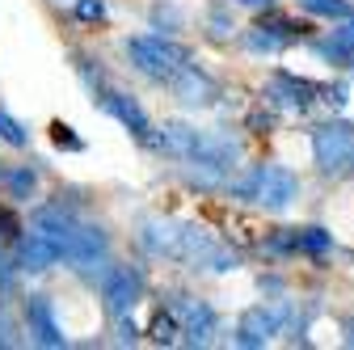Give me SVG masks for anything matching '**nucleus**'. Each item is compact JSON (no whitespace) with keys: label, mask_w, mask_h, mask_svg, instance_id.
<instances>
[{"label":"nucleus","mask_w":354,"mask_h":350,"mask_svg":"<svg viewBox=\"0 0 354 350\" xmlns=\"http://www.w3.org/2000/svg\"><path fill=\"white\" fill-rule=\"evenodd\" d=\"M140 241H144L148 253L169 257V261H182V266H190V270L228 275V270L241 266V253L228 241H219L211 228L190 224V220H144Z\"/></svg>","instance_id":"1"},{"label":"nucleus","mask_w":354,"mask_h":350,"mask_svg":"<svg viewBox=\"0 0 354 350\" xmlns=\"http://www.w3.org/2000/svg\"><path fill=\"white\" fill-rule=\"evenodd\" d=\"M228 190L241 203H253L261 211H274L279 215V211H287L299 199V178L287 165H279V160H261L249 173H241L236 182H228Z\"/></svg>","instance_id":"2"},{"label":"nucleus","mask_w":354,"mask_h":350,"mask_svg":"<svg viewBox=\"0 0 354 350\" xmlns=\"http://www.w3.org/2000/svg\"><path fill=\"white\" fill-rule=\"evenodd\" d=\"M127 59L136 64L148 80H173L190 64V51L182 47V42L165 38V34H136V38H127Z\"/></svg>","instance_id":"3"},{"label":"nucleus","mask_w":354,"mask_h":350,"mask_svg":"<svg viewBox=\"0 0 354 350\" xmlns=\"http://www.w3.org/2000/svg\"><path fill=\"white\" fill-rule=\"evenodd\" d=\"M313 160L325 178H342L354 169V122L329 118L313 127Z\"/></svg>","instance_id":"4"},{"label":"nucleus","mask_w":354,"mask_h":350,"mask_svg":"<svg viewBox=\"0 0 354 350\" xmlns=\"http://www.w3.org/2000/svg\"><path fill=\"white\" fill-rule=\"evenodd\" d=\"M144 270L140 266H110L102 275V300H106V313L110 317H127L136 304L144 300Z\"/></svg>","instance_id":"5"},{"label":"nucleus","mask_w":354,"mask_h":350,"mask_svg":"<svg viewBox=\"0 0 354 350\" xmlns=\"http://www.w3.org/2000/svg\"><path fill=\"white\" fill-rule=\"evenodd\" d=\"M283 321H287V304H253V308H245L241 321H236V346L257 350L266 342H274Z\"/></svg>","instance_id":"6"},{"label":"nucleus","mask_w":354,"mask_h":350,"mask_svg":"<svg viewBox=\"0 0 354 350\" xmlns=\"http://www.w3.org/2000/svg\"><path fill=\"white\" fill-rule=\"evenodd\" d=\"M106 257H110V237H106V228H102V224H76V232H72V241H68V253H64L68 266L80 270V275H88V270L106 266Z\"/></svg>","instance_id":"7"},{"label":"nucleus","mask_w":354,"mask_h":350,"mask_svg":"<svg viewBox=\"0 0 354 350\" xmlns=\"http://www.w3.org/2000/svg\"><path fill=\"white\" fill-rule=\"evenodd\" d=\"M266 102L304 114V110H313L321 102V84L308 80V76H295V72H274L270 84H266Z\"/></svg>","instance_id":"8"},{"label":"nucleus","mask_w":354,"mask_h":350,"mask_svg":"<svg viewBox=\"0 0 354 350\" xmlns=\"http://www.w3.org/2000/svg\"><path fill=\"white\" fill-rule=\"evenodd\" d=\"M173 313H177V325H182V342H190V346H207L219 325L215 308L194 295H173Z\"/></svg>","instance_id":"9"},{"label":"nucleus","mask_w":354,"mask_h":350,"mask_svg":"<svg viewBox=\"0 0 354 350\" xmlns=\"http://www.w3.org/2000/svg\"><path fill=\"white\" fill-rule=\"evenodd\" d=\"M169 89H173L177 102L190 106V110H207V106H215V98H219L215 76H211L207 68H198V64H186L182 72L169 80Z\"/></svg>","instance_id":"10"},{"label":"nucleus","mask_w":354,"mask_h":350,"mask_svg":"<svg viewBox=\"0 0 354 350\" xmlns=\"http://www.w3.org/2000/svg\"><path fill=\"white\" fill-rule=\"evenodd\" d=\"M64 253H68L64 241H55V237H47V232H38V228H30V232L21 237V245H17V270L42 275V270L59 266Z\"/></svg>","instance_id":"11"},{"label":"nucleus","mask_w":354,"mask_h":350,"mask_svg":"<svg viewBox=\"0 0 354 350\" xmlns=\"http://www.w3.org/2000/svg\"><path fill=\"white\" fill-rule=\"evenodd\" d=\"M102 110H106V114H114V118H118V122H122V127H127L140 144H148V148H152V136H156V131H152V118L144 114V106L131 98V93H122V89H102Z\"/></svg>","instance_id":"12"},{"label":"nucleus","mask_w":354,"mask_h":350,"mask_svg":"<svg viewBox=\"0 0 354 350\" xmlns=\"http://www.w3.org/2000/svg\"><path fill=\"white\" fill-rule=\"evenodd\" d=\"M299 34H308V26H295V21H287V17L270 13V17H261V21L245 34V47H249V51H266V55H270V51H287Z\"/></svg>","instance_id":"13"},{"label":"nucleus","mask_w":354,"mask_h":350,"mask_svg":"<svg viewBox=\"0 0 354 350\" xmlns=\"http://www.w3.org/2000/svg\"><path fill=\"white\" fill-rule=\"evenodd\" d=\"M26 321H30V333H34V342L38 346H68V338H64V329H59V321H55V308H51V300L47 295H30L26 300Z\"/></svg>","instance_id":"14"},{"label":"nucleus","mask_w":354,"mask_h":350,"mask_svg":"<svg viewBox=\"0 0 354 350\" xmlns=\"http://www.w3.org/2000/svg\"><path fill=\"white\" fill-rule=\"evenodd\" d=\"M194 144H198V131L186 127V122H165L156 136H152V148L156 152H165L169 160H182V165L194 156Z\"/></svg>","instance_id":"15"},{"label":"nucleus","mask_w":354,"mask_h":350,"mask_svg":"<svg viewBox=\"0 0 354 350\" xmlns=\"http://www.w3.org/2000/svg\"><path fill=\"white\" fill-rule=\"evenodd\" d=\"M30 228H38V232H47V237H55V241H72V232H76V215L64 207V203H47V207H38L34 215H30Z\"/></svg>","instance_id":"16"},{"label":"nucleus","mask_w":354,"mask_h":350,"mask_svg":"<svg viewBox=\"0 0 354 350\" xmlns=\"http://www.w3.org/2000/svg\"><path fill=\"white\" fill-rule=\"evenodd\" d=\"M5 186H9V199L30 203V199H34V190H38V169H30V165L9 169V173H5Z\"/></svg>","instance_id":"17"},{"label":"nucleus","mask_w":354,"mask_h":350,"mask_svg":"<svg viewBox=\"0 0 354 350\" xmlns=\"http://www.w3.org/2000/svg\"><path fill=\"white\" fill-rule=\"evenodd\" d=\"M299 9L313 13V17H325V21H346V17H354V5H350V0H299Z\"/></svg>","instance_id":"18"},{"label":"nucleus","mask_w":354,"mask_h":350,"mask_svg":"<svg viewBox=\"0 0 354 350\" xmlns=\"http://www.w3.org/2000/svg\"><path fill=\"white\" fill-rule=\"evenodd\" d=\"M295 249L299 253H325V249H333V232H325V228H295Z\"/></svg>","instance_id":"19"},{"label":"nucleus","mask_w":354,"mask_h":350,"mask_svg":"<svg viewBox=\"0 0 354 350\" xmlns=\"http://www.w3.org/2000/svg\"><path fill=\"white\" fill-rule=\"evenodd\" d=\"M177 333H182V325H177V313H173V308H160V313H156V321H152V342L173 346V342H177Z\"/></svg>","instance_id":"20"},{"label":"nucleus","mask_w":354,"mask_h":350,"mask_svg":"<svg viewBox=\"0 0 354 350\" xmlns=\"http://www.w3.org/2000/svg\"><path fill=\"white\" fill-rule=\"evenodd\" d=\"M0 140H5L9 148H26V144H30V131H26L9 110H0Z\"/></svg>","instance_id":"21"},{"label":"nucleus","mask_w":354,"mask_h":350,"mask_svg":"<svg viewBox=\"0 0 354 350\" xmlns=\"http://www.w3.org/2000/svg\"><path fill=\"white\" fill-rule=\"evenodd\" d=\"M207 26H211V38H228V34H232V17H228V9H224V5H211Z\"/></svg>","instance_id":"22"},{"label":"nucleus","mask_w":354,"mask_h":350,"mask_svg":"<svg viewBox=\"0 0 354 350\" xmlns=\"http://www.w3.org/2000/svg\"><path fill=\"white\" fill-rule=\"evenodd\" d=\"M106 17V0H76V21H102Z\"/></svg>","instance_id":"23"},{"label":"nucleus","mask_w":354,"mask_h":350,"mask_svg":"<svg viewBox=\"0 0 354 350\" xmlns=\"http://www.w3.org/2000/svg\"><path fill=\"white\" fill-rule=\"evenodd\" d=\"M152 26H156V30H165V26L177 30V26H182V13H177L173 5H156V9H152Z\"/></svg>","instance_id":"24"},{"label":"nucleus","mask_w":354,"mask_h":350,"mask_svg":"<svg viewBox=\"0 0 354 350\" xmlns=\"http://www.w3.org/2000/svg\"><path fill=\"white\" fill-rule=\"evenodd\" d=\"M321 102L333 106V110H342L350 102V89H346V84H321Z\"/></svg>","instance_id":"25"},{"label":"nucleus","mask_w":354,"mask_h":350,"mask_svg":"<svg viewBox=\"0 0 354 350\" xmlns=\"http://www.w3.org/2000/svg\"><path fill=\"white\" fill-rule=\"evenodd\" d=\"M55 144L68 148V152H80V148H84V140H76V136H72V127H64V122H55Z\"/></svg>","instance_id":"26"},{"label":"nucleus","mask_w":354,"mask_h":350,"mask_svg":"<svg viewBox=\"0 0 354 350\" xmlns=\"http://www.w3.org/2000/svg\"><path fill=\"white\" fill-rule=\"evenodd\" d=\"M13 333H17V329H13V321H9V313H5V308H0V346H13V342H17Z\"/></svg>","instance_id":"27"},{"label":"nucleus","mask_w":354,"mask_h":350,"mask_svg":"<svg viewBox=\"0 0 354 350\" xmlns=\"http://www.w3.org/2000/svg\"><path fill=\"white\" fill-rule=\"evenodd\" d=\"M136 338H140L136 321H127V317H118V342H136Z\"/></svg>","instance_id":"28"},{"label":"nucleus","mask_w":354,"mask_h":350,"mask_svg":"<svg viewBox=\"0 0 354 350\" xmlns=\"http://www.w3.org/2000/svg\"><path fill=\"white\" fill-rule=\"evenodd\" d=\"M236 5H245V9H270L274 0H236Z\"/></svg>","instance_id":"29"},{"label":"nucleus","mask_w":354,"mask_h":350,"mask_svg":"<svg viewBox=\"0 0 354 350\" xmlns=\"http://www.w3.org/2000/svg\"><path fill=\"white\" fill-rule=\"evenodd\" d=\"M342 342H346V346H354V321H346V325H342Z\"/></svg>","instance_id":"30"},{"label":"nucleus","mask_w":354,"mask_h":350,"mask_svg":"<svg viewBox=\"0 0 354 350\" xmlns=\"http://www.w3.org/2000/svg\"><path fill=\"white\" fill-rule=\"evenodd\" d=\"M350 72H354V64H350Z\"/></svg>","instance_id":"31"}]
</instances>
